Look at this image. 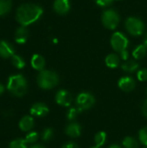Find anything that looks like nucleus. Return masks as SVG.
Here are the masks:
<instances>
[{"label": "nucleus", "instance_id": "nucleus-37", "mask_svg": "<svg viewBox=\"0 0 147 148\" xmlns=\"http://www.w3.org/2000/svg\"><path fill=\"white\" fill-rule=\"evenodd\" d=\"M109 148H121L120 146H118V145H112V146H110Z\"/></svg>", "mask_w": 147, "mask_h": 148}, {"label": "nucleus", "instance_id": "nucleus-1", "mask_svg": "<svg viewBox=\"0 0 147 148\" xmlns=\"http://www.w3.org/2000/svg\"><path fill=\"white\" fill-rule=\"evenodd\" d=\"M43 10L41 6L35 3L22 4L16 10V19L22 26H28L42 16Z\"/></svg>", "mask_w": 147, "mask_h": 148}, {"label": "nucleus", "instance_id": "nucleus-4", "mask_svg": "<svg viewBox=\"0 0 147 148\" xmlns=\"http://www.w3.org/2000/svg\"><path fill=\"white\" fill-rule=\"evenodd\" d=\"M126 29L127 32L134 36H140L145 31V24L141 19L136 16H130L126 19L125 23Z\"/></svg>", "mask_w": 147, "mask_h": 148}, {"label": "nucleus", "instance_id": "nucleus-14", "mask_svg": "<svg viewBox=\"0 0 147 148\" xmlns=\"http://www.w3.org/2000/svg\"><path fill=\"white\" fill-rule=\"evenodd\" d=\"M65 133L68 136L72 138L79 137L81 134V127L78 123H71L66 127Z\"/></svg>", "mask_w": 147, "mask_h": 148}, {"label": "nucleus", "instance_id": "nucleus-24", "mask_svg": "<svg viewBox=\"0 0 147 148\" xmlns=\"http://www.w3.org/2000/svg\"><path fill=\"white\" fill-rule=\"evenodd\" d=\"M9 148H27V142L23 139H17L10 143Z\"/></svg>", "mask_w": 147, "mask_h": 148}, {"label": "nucleus", "instance_id": "nucleus-11", "mask_svg": "<svg viewBox=\"0 0 147 148\" xmlns=\"http://www.w3.org/2000/svg\"><path fill=\"white\" fill-rule=\"evenodd\" d=\"M49 111V110L47 105H45L44 103H41V102L34 104L30 108V114L37 117H43L47 115Z\"/></svg>", "mask_w": 147, "mask_h": 148}, {"label": "nucleus", "instance_id": "nucleus-20", "mask_svg": "<svg viewBox=\"0 0 147 148\" xmlns=\"http://www.w3.org/2000/svg\"><path fill=\"white\" fill-rule=\"evenodd\" d=\"M11 0H0V16L6 15L11 9Z\"/></svg>", "mask_w": 147, "mask_h": 148}, {"label": "nucleus", "instance_id": "nucleus-3", "mask_svg": "<svg viewBox=\"0 0 147 148\" xmlns=\"http://www.w3.org/2000/svg\"><path fill=\"white\" fill-rule=\"evenodd\" d=\"M59 82L58 75L50 70H42L37 76V83L43 89H50L55 87Z\"/></svg>", "mask_w": 147, "mask_h": 148}, {"label": "nucleus", "instance_id": "nucleus-22", "mask_svg": "<svg viewBox=\"0 0 147 148\" xmlns=\"http://www.w3.org/2000/svg\"><path fill=\"white\" fill-rule=\"evenodd\" d=\"M11 62H12V64H13L16 69H23L24 66H25V62H24V60H23L21 56H17V55L12 56V57H11Z\"/></svg>", "mask_w": 147, "mask_h": 148}, {"label": "nucleus", "instance_id": "nucleus-28", "mask_svg": "<svg viewBox=\"0 0 147 148\" xmlns=\"http://www.w3.org/2000/svg\"><path fill=\"white\" fill-rule=\"evenodd\" d=\"M52 137H53V130L51 128L44 129V131L42 132V139L44 141H48V140H51Z\"/></svg>", "mask_w": 147, "mask_h": 148}, {"label": "nucleus", "instance_id": "nucleus-2", "mask_svg": "<svg viewBox=\"0 0 147 148\" xmlns=\"http://www.w3.org/2000/svg\"><path fill=\"white\" fill-rule=\"evenodd\" d=\"M7 88L14 95L21 97L26 94L27 91V81L22 75H15L10 76Z\"/></svg>", "mask_w": 147, "mask_h": 148}, {"label": "nucleus", "instance_id": "nucleus-29", "mask_svg": "<svg viewBox=\"0 0 147 148\" xmlns=\"http://www.w3.org/2000/svg\"><path fill=\"white\" fill-rule=\"evenodd\" d=\"M137 77L140 82H146L147 81V69H140L138 71L137 74Z\"/></svg>", "mask_w": 147, "mask_h": 148}, {"label": "nucleus", "instance_id": "nucleus-16", "mask_svg": "<svg viewBox=\"0 0 147 148\" xmlns=\"http://www.w3.org/2000/svg\"><path fill=\"white\" fill-rule=\"evenodd\" d=\"M33 126H34V120L31 116L29 115L23 117L19 122V127L23 132L29 131L33 127Z\"/></svg>", "mask_w": 147, "mask_h": 148}, {"label": "nucleus", "instance_id": "nucleus-21", "mask_svg": "<svg viewBox=\"0 0 147 148\" xmlns=\"http://www.w3.org/2000/svg\"><path fill=\"white\" fill-rule=\"evenodd\" d=\"M107 140V134L105 132H99L94 136V143L95 146L101 147L105 145Z\"/></svg>", "mask_w": 147, "mask_h": 148}, {"label": "nucleus", "instance_id": "nucleus-40", "mask_svg": "<svg viewBox=\"0 0 147 148\" xmlns=\"http://www.w3.org/2000/svg\"><path fill=\"white\" fill-rule=\"evenodd\" d=\"M117 1H119V0H117Z\"/></svg>", "mask_w": 147, "mask_h": 148}, {"label": "nucleus", "instance_id": "nucleus-36", "mask_svg": "<svg viewBox=\"0 0 147 148\" xmlns=\"http://www.w3.org/2000/svg\"><path fill=\"white\" fill-rule=\"evenodd\" d=\"M30 148H45V147H42V146H41V145H35V146L31 147Z\"/></svg>", "mask_w": 147, "mask_h": 148}, {"label": "nucleus", "instance_id": "nucleus-33", "mask_svg": "<svg viewBox=\"0 0 147 148\" xmlns=\"http://www.w3.org/2000/svg\"><path fill=\"white\" fill-rule=\"evenodd\" d=\"M142 113L144 114V116H146L147 118V100H146L143 103L142 106Z\"/></svg>", "mask_w": 147, "mask_h": 148}, {"label": "nucleus", "instance_id": "nucleus-34", "mask_svg": "<svg viewBox=\"0 0 147 148\" xmlns=\"http://www.w3.org/2000/svg\"><path fill=\"white\" fill-rule=\"evenodd\" d=\"M3 91H4V87H3V84L0 83V95L3 93Z\"/></svg>", "mask_w": 147, "mask_h": 148}, {"label": "nucleus", "instance_id": "nucleus-39", "mask_svg": "<svg viewBox=\"0 0 147 148\" xmlns=\"http://www.w3.org/2000/svg\"><path fill=\"white\" fill-rule=\"evenodd\" d=\"M145 148H147V147H145Z\"/></svg>", "mask_w": 147, "mask_h": 148}, {"label": "nucleus", "instance_id": "nucleus-35", "mask_svg": "<svg viewBox=\"0 0 147 148\" xmlns=\"http://www.w3.org/2000/svg\"><path fill=\"white\" fill-rule=\"evenodd\" d=\"M144 45H145V46L147 48V33L146 34L145 38H144Z\"/></svg>", "mask_w": 147, "mask_h": 148}, {"label": "nucleus", "instance_id": "nucleus-9", "mask_svg": "<svg viewBox=\"0 0 147 148\" xmlns=\"http://www.w3.org/2000/svg\"><path fill=\"white\" fill-rule=\"evenodd\" d=\"M54 10L59 15H65L70 10L69 0H55L53 4Z\"/></svg>", "mask_w": 147, "mask_h": 148}, {"label": "nucleus", "instance_id": "nucleus-23", "mask_svg": "<svg viewBox=\"0 0 147 148\" xmlns=\"http://www.w3.org/2000/svg\"><path fill=\"white\" fill-rule=\"evenodd\" d=\"M122 144L125 148H138L139 147V143L138 141L132 137H126L123 141Z\"/></svg>", "mask_w": 147, "mask_h": 148}, {"label": "nucleus", "instance_id": "nucleus-5", "mask_svg": "<svg viewBox=\"0 0 147 148\" xmlns=\"http://www.w3.org/2000/svg\"><path fill=\"white\" fill-rule=\"evenodd\" d=\"M120 19L119 13L113 9L105 10L101 16L102 24L108 29H115L120 23Z\"/></svg>", "mask_w": 147, "mask_h": 148}, {"label": "nucleus", "instance_id": "nucleus-18", "mask_svg": "<svg viewBox=\"0 0 147 148\" xmlns=\"http://www.w3.org/2000/svg\"><path fill=\"white\" fill-rule=\"evenodd\" d=\"M121 68L124 71L128 73H133L139 69V63L135 61H127L121 65Z\"/></svg>", "mask_w": 147, "mask_h": 148}, {"label": "nucleus", "instance_id": "nucleus-15", "mask_svg": "<svg viewBox=\"0 0 147 148\" xmlns=\"http://www.w3.org/2000/svg\"><path fill=\"white\" fill-rule=\"evenodd\" d=\"M31 66L36 70L42 71L44 67H45V60H44V58L41 55L35 54L31 58Z\"/></svg>", "mask_w": 147, "mask_h": 148}, {"label": "nucleus", "instance_id": "nucleus-19", "mask_svg": "<svg viewBox=\"0 0 147 148\" xmlns=\"http://www.w3.org/2000/svg\"><path fill=\"white\" fill-rule=\"evenodd\" d=\"M146 50L147 48L144 45V44H140L139 46H137L134 50L133 51V56L139 60V59H142L146 56Z\"/></svg>", "mask_w": 147, "mask_h": 148}, {"label": "nucleus", "instance_id": "nucleus-8", "mask_svg": "<svg viewBox=\"0 0 147 148\" xmlns=\"http://www.w3.org/2000/svg\"><path fill=\"white\" fill-rule=\"evenodd\" d=\"M55 101L61 106L69 107L72 102V96L67 90L61 89L57 92L55 95Z\"/></svg>", "mask_w": 147, "mask_h": 148}, {"label": "nucleus", "instance_id": "nucleus-41", "mask_svg": "<svg viewBox=\"0 0 147 148\" xmlns=\"http://www.w3.org/2000/svg\"><path fill=\"white\" fill-rule=\"evenodd\" d=\"M146 94H147V90H146Z\"/></svg>", "mask_w": 147, "mask_h": 148}, {"label": "nucleus", "instance_id": "nucleus-26", "mask_svg": "<svg viewBox=\"0 0 147 148\" xmlns=\"http://www.w3.org/2000/svg\"><path fill=\"white\" fill-rule=\"evenodd\" d=\"M79 113H80V111H79L78 108H77V109L75 108H70V109L68 110V114H67V118H68V121H74V120H75V118L77 117V115H78Z\"/></svg>", "mask_w": 147, "mask_h": 148}, {"label": "nucleus", "instance_id": "nucleus-12", "mask_svg": "<svg viewBox=\"0 0 147 148\" xmlns=\"http://www.w3.org/2000/svg\"><path fill=\"white\" fill-rule=\"evenodd\" d=\"M14 56V49L12 45L7 41H0V56L3 58H9Z\"/></svg>", "mask_w": 147, "mask_h": 148}, {"label": "nucleus", "instance_id": "nucleus-13", "mask_svg": "<svg viewBox=\"0 0 147 148\" xmlns=\"http://www.w3.org/2000/svg\"><path fill=\"white\" fill-rule=\"evenodd\" d=\"M29 36V31L25 26H21L16 29L15 32V40L19 44H23L26 42Z\"/></svg>", "mask_w": 147, "mask_h": 148}, {"label": "nucleus", "instance_id": "nucleus-27", "mask_svg": "<svg viewBox=\"0 0 147 148\" xmlns=\"http://www.w3.org/2000/svg\"><path fill=\"white\" fill-rule=\"evenodd\" d=\"M38 139V134L36 132H30L26 135L25 140L27 143H34Z\"/></svg>", "mask_w": 147, "mask_h": 148}, {"label": "nucleus", "instance_id": "nucleus-31", "mask_svg": "<svg viewBox=\"0 0 147 148\" xmlns=\"http://www.w3.org/2000/svg\"><path fill=\"white\" fill-rule=\"evenodd\" d=\"M120 58H121L122 60L126 61V60L128 59V57H129V53H128V51L126 49V50L121 51V52L120 53Z\"/></svg>", "mask_w": 147, "mask_h": 148}, {"label": "nucleus", "instance_id": "nucleus-17", "mask_svg": "<svg viewBox=\"0 0 147 148\" xmlns=\"http://www.w3.org/2000/svg\"><path fill=\"white\" fill-rule=\"evenodd\" d=\"M106 64L110 69H115L120 64V57L116 54H109L105 59Z\"/></svg>", "mask_w": 147, "mask_h": 148}, {"label": "nucleus", "instance_id": "nucleus-7", "mask_svg": "<svg viewBox=\"0 0 147 148\" xmlns=\"http://www.w3.org/2000/svg\"><path fill=\"white\" fill-rule=\"evenodd\" d=\"M95 103L94 97L89 93H81L76 99V104L80 112L91 108Z\"/></svg>", "mask_w": 147, "mask_h": 148}, {"label": "nucleus", "instance_id": "nucleus-25", "mask_svg": "<svg viewBox=\"0 0 147 148\" xmlns=\"http://www.w3.org/2000/svg\"><path fill=\"white\" fill-rule=\"evenodd\" d=\"M139 141L144 146L147 147V127L142 128L139 131Z\"/></svg>", "mask_w": 147, "mask_h": 148}, {"label": "nucleus", "instance_id": "nucleus-30", "mask_svg": "<svg viewBox=\"0 0 147 148\" xmlns=\"http://www.w3.org/2000/svg\"><path fill=\"white\" fill-rule=\"evenodd\" d=\"M115 0H94V2L96 3L97 5L101 6V7H107L109 6L110 4L113 3V2Z\"/></svg>", "mask_w": 147, "mask_h": 148}, {"label": "nucleus", "instance_id": "nucleus-32", "mask_svg": "<svg viewBox=\"0 0 147 148\" xmlns=\"http://www.w3.org/2000/svg\"><path fill=\"white\" fill-rule=\"evenodd\" d=\"M62 148H78L77 147V145L75 144V143H74V142H68V143H67V144H65Z\"/></svg>", "mask_w": 147, "mask_h": 148}, {"label": "nucleus", "instance_id": "nucleus-6", "mask_svg": "<svg viewBox=\"0 0 147 148\" xmlns=\"http://www.w3.org/2000/svg\"><path fill=\"white\" fill-rule=\"evenodd\" d=\"M128 45H129V41L122 32L118 31L113 34L111 37V46L115 51L120 53L121 51L126 50Z\"/></svg>", "mask_w": 147, "mask_h": 148}, {"label": "nucleus", "instance_id": "nucleus-10", "mask_svg": "<svg viewBox=\"0 0 147 148\" xmlns=\"http://www.w3.org/2000/svg\"><path fill=\"white\" fill-rule=\"evenodd\" d=\"M119 88L125 92H131L135 88V81L130 76L121 77L118 82Z\"/></svg>", "mask_w": 147, "mask_h": 148}, {"label": "nucleus", "instance_id": "nucleus-38", "mask_svg": "<svg viewBox=\"0 0 147 148\" xmlns=\"http://www.w3.org/2000/svg\"><path fill=\"white\" fill-rule=\"evenodd\" d=\"M90 148H100V147H96V146H95V147H90Z\"/></svg>", "mask_w": 147, "mask_h": 148}]
</instances>
